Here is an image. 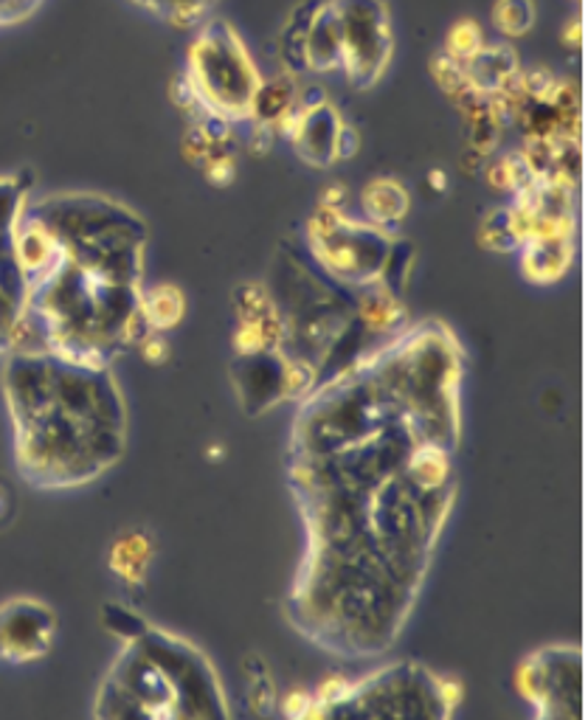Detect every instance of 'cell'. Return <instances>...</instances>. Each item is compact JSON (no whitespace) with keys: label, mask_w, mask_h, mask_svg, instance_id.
<instances>
[{"label":"cell","mask_w":588,"mask_h":720,"mask_svg":"<svg viewBox=\"0 0 588 720\" xmlns=\"http://www.w3.org/2000/svg\"><path fill=\"white\" fill-rule=\"evenodd\" d=\"M464 352L442 322L400 327L299 399L288 485L304 555L288 616L335 655L394 648L457 501Z\"/></svg>","instance_id":"6da1fadb"},{"label":"cell","mask_w":588,"mask_h":720,"mask_svg":"<svg viewBox=\"0 0 588 720\" xmlns=\"http://www.w3.org/2000/svg\"><path fill=\"white\" fill-rule=\"evenodd\" d=\"M3 399L20 478L37 490H77L122 462L127 403L113 367L51 349L3 355Z\"/></svg>","instance_id":"7a4b0ae2"},{"label":"cell","mask_w":588,"mask_h":720,"mask_svg":"<svg viewBox=\"0 0 588 720\" xmlns=\"http://www.w3.org/2000/svg\"><path fill=\"white\" fill-rule=\"evenodd\" d=\"M96 718H226L229 701L209 655L170 630L125 642L93 701Z\"/></svg>","instance_id":"3957f363"},{"label":"cell","mask_w":588,"mask_h":720,"mask_svg":"<svg viewBox=\"0 0 588 720\" xmlns=\"http://www.w3.org/2000/svg\"><path fill=\"white\" fill-rule=\"evenodd\" d=\"M462 689L453 678L417 662H394L367 678L330 684L313 698L310 715H360V718H451Z\"/></svg>","instance_id":"277c9868"},{"label":"cell","mask_w":588,"mask_h":720,"mask_svg":"<svg viewBox=\"0 0 588 720\" xmlns=\"http://www.w3.org/2000/svg\"><path fill=\"white\" fill-rule=\"evenodd\" d=\"M184 82L195 107L231 125L251 116L262 77L240 34L229 23L211 20L192 39Z\"/></svg>","instance_id":"5b68a950"},{"label":"cell","mask_w":588,"mask_h":720,"mask_svg":"<svg viewBox=\"0 0 588 720\" xmlns=\"http://www.w3.org/2000/svg\"><path fill=\"white\" fill-rule=\"evenodd\" d=\"M392 236L387 229L353 220L333 204H324L308 225V245L321 270H327L335 282L364 290L378 284L380 270L392 251Z\"/></svg>","instance_id":"8992f818"},{"label":"cell","mask_w":588,"mask_h":720,"mask_svg":"<svg viewBox=\"0 0 588 720\" xmlns=\"http://www.w3.org/2000/svg\"><path fill=\"white\" fill-rule=\"evenodd\" d=\"M583 650L550 644L521 662L516 687L538 718H583Z\"/></svg>","instance_id":"52a82bcc"},{"label":"cell","mask_w":588,"mask_h":720,"mask_svg":"<svg viewBox=\"0 0 588 720\" xmlns=\"http://www.w3.org/2000/svg\"><path fill=\"white\" fill-rule=\"evenodd\" d=\"M341 26L344 66L355 88H372L392 62L394 37L387 0H330Z\"/></svg>","instance_id":"ba28073f"},{"label":"cell","mask_w":588,"mask_h":720,"mask_svg":"<svg viewBox=\"0 0 588 720\" xmlns=\"http://www.w3.org/2000/svg\"><path fill=\"white\" fill-rule=\"evenodd\" d=\"M234 392L242 411L249 417H260L279 403H299L315 386V374L299 367L281 349H262V352L237 355Z\"/></svg>","instance_id":"9c48e42d"},{"label":"cell","mask_w":588,"mask_h":720,"mask_svg":"<svg viewBox=\"0 0 588 720\" xmlns=\"http://www.w3.org/2000/svg\"><path fill=\"white\" fill-rule=\"evenodd\" d=\"M57 636V614L34 596H14L0 605V662L28 664L48 655Z\"/></svg>","instance_id":"30bf717a"},{"label":"cell","mask_w":588,"mask_h":720,"mask_svg":"<svg viewBox=\"0 0 588 720\" xmlns=\"http://www.w3.org/2000/svg\"><path fill=\"white\" fill-rule=\"evenodd\" d=\"M285 125H288L296 155H299L304 164L327 170V166H333L335 161H338V141L341 130H344V121H341V116L327 102H319V105H296L293 116H290Z\"/></svg>","instance_id":"8fae6325"},{"label":"cell","mask_w":588,"mask_h":720,"mask_svg":"<svg viewBox=\"0 0 588 720\" xmlns=\"http://www.w3.org/2000/svg\"><path fill=\"white\" fill-rule=\"evenodd\" d=\"M296 57L293 62L299 68H308L315 73L341 71L344 66V43H341V26L335 18L333 3L313 9L304 23L293 32Z\"/></svg>","instance_id":"7c38bea8"},{"label":"cell","mask_w":588,"mask_h":720,"mask_svg":"<svg viewBox=\"0 0 588 720\" xmlns=\"http://www.w3.org/2000/svg\"><path fill=\"white\" fill-rule=\"evenodd\" d=\"M572 263L569 229L535 231L521 243V265L527 279L550 284L566 274Z\"/></svg>","instance_id":"4fadbf2b"},{"label":"cell","mask_w":588,"mask_h":720,"mask_svg":"<svg viewBox=\"0 0 588 720\" xmlns=\"http://www.w3.org/2000/svg\"><path fill=\"white\" fill-rule=\"evenodd\" d=\"M364 211L369 223L387 231L394 229L408 214V191L392 177H378L364 189Z\"/></svg>","instance_id":"5bb4252c"},{"label":"cell","mask_w":588,"mask_h":720,"mask_svg":"<svg viewBox=\"0 0 588 720\" xmlns=\"http://www.w3.org/2000/svg\"><path fill=\"white\" fill-rule=\"evenodd\" d=\"M152 541L145 532H127L113 544L111 549V569L118 580L138 585L145 583L147 566L152 560Z\"/></svg>","instance_id":"9a60e30c"},{"label":"cell","mask_w":588,"mask_h":720,"mask_svg":"<svg viewBox=\"0 0 588 720\" xmlns=\"http://www.w3.org/2000/svg\"><path fill=\"white\" fill-rule=\"evenodd\" d=\"M186 302L184 293L172 284H158L152 290H141V315L152 333H166L184 322Z\"/></svg>","instance_id":"2e32d148"},{"label":"cell","mask_w":588,"mask_h":720,"mask_svg":"<svg viewBox=\"0 0 588 720\" xmlns=\"http://www.w3.org/2000/svg\"><path fill=\"white\" fill-rule=\"evenodd\" d=\"M296 111V88L290 82H265L262 79L260 93L254 98V107H251V116L256 118L260 125L270 127L274 121H288Z\"/></svg>","instance_id":"e0dca14e"},{"label":"cell","mask_w":588,"mask_h":720,"mask_svg":"<svg viewBox=\"0 0 588 720\" xmlns=\"http://www.w3.org/2000/svg\"><path fill=\"white\" fill-rule=\"evenodd\" d=\"M132 3L158 14V18L170 20L175 26H192L209 14L217 0H132Z\"/></svg>","instance_id":"ac0fdd59"},{"label":"cell","mask_w":588,"mask_h":720,"mask_svg":"<svg viewBox=\"0 0 588 720\" xmlns=\"http://www.w3.org/2000/svg\"><path fill=\"white\" fill-rule=\"evenodd\" d=\"M102 625L107 628V634L118 636L122 642H132V639H138V636L152 628L138 611H132L130 605L122 603H107L105 608H102Z\"/></svg>","instance_id":"d6986e66"},{"label":"cell","mask_w":588,"mask_h":720,"mask_svg":"<svg viewBox=\"0 0 588 720\" xmlns=\"http://www.w3.org/2000/svg\"><path fill=\"white\" fill-rule=\"evenodd\" d=\"M26 211V184L18 177H0V234H14Z\"/></svg>","instance_id":"ffe728a7"},{"label":"cell","mask_w":588,"mask_h":720,"mask_svg":"<svg viewBox=\"0 0 588 720\" xmlns=\"http://www.w3.org/2000/svg\"><path fill=\"white\" fill-rule=\"evenodd\" d=\"M493 20L504 34H523L535 20V7L532 0H498L493 9Z\"/></svg>","instance_id":"44dd1931"},{"label":"cell","mask_w":588,"mask_h":720,"mask_svg":"<svg viewBox=\"0 0 588 720\" xmlns=\"http://www.w3.org/2000/svg\"><path fill=\"white\" fill-rule=\"evenodd\" d=\"M39 3H43V0H0V23H3V26L18 23V20L28 18Z\"/></svg>","instance_id":"7402d4cb"},{"label":"cell","mask_w":588,"mask_h":720,"mask_svg":"<svg viewBox=\"0 0 588 720\" xmlns=\"http://www.w3.org/2000/svg\"><path fill=\"white\" fill-rule=\"evenodd\" d=\"M138 349H141V355H145L147 363H164L166 355H170V349H166V341L161 338V333H147L145 338H141V344H138Z\"/></svg>","instance_id":"603a6c76"},{"label":"cell","mask_w":588,"mask_h":720,"mask_svg":"<svg viewBox=\"0 0 588 720\" xmlns=\"http://www.w3.org/2000/svg\"><path fill=\"white\" fill-rule=\"evenodd\" d=\"M9 492L7 490H3V492H0V518H7V501H9Z\"/></svg>","instance_id":"cb8c5ba5"},{"label":"cell","mask_w":588,"mask_h":720,"mask_svg":"<svg viewBox=\"0 0 588 720\" xmlns=\"http://www.w3.org/2000/svg\"><path fill=\"white\" fill-rule=\"evenodd\" d=\"M0 26H3V23H0Z\"/></svg>","instance_id":"d4e9b609"}]
</instances>
